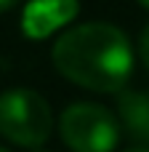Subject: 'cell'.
<instances>
[{
    "label": "cell",
    "mask_w": 149,
    "mask_h": 152,
    "mask_svg": "<svg viewBox=\"0 0 149 152\" xmlns=\"http://www.w3.org/2000/svg\"><path fill=\"white\" fill-rule=\"evenodd\" d=\"M21 0H0V13H5V11H11V8H16Z\"/></svg>",
    "instance_id": "7"
},
{
    "label": "cell",
    "mask_w": 149,
    "mask_h": 152,
    "mask_svg": "<svg viewBox=\"0 0 149 152\" xmlns=\"http://www.w3.org/2000/svg\"><path fill=\"white\" fill-rule=\"evenodd\" d=\"M0 152H11V150H5V147H0Z\"/></svg>",
    "instance_id": "10"
},
{
    "label": "cell",
    "mask_w": 149,
    "mask_h": 152,
    "mask_svg": "<svg viewBox=\"0 0 149 152\" xmlns=\"http://www.w3.org/2000/svg\"><path fill=\"white\" fill-rule=\"evenodd\" d=\"M35 152H51V150H35Z\"/></svg>",
    "instance_id": "11"
},
{
    "label": "cell",
    "mask_w": 149,
    "mask_h": 152,
    "mask_svg": "<svg viewBox=\"0 0 149 152\" xmlns=\"http://www.w3.org/2000/svg\"><path fill=\"white\" fill-rule=\"evenodd\" d=\"M53 134L51 104L29 88H11L0 94V136L16 147L37 150Z\"/></svg>",
    "instance_id": "2"
},
{
    "label": "cell",
    "mask_w": 149,
    "mask_h": 152,
    "mask_svg": "<svg viewBox=\"0 0 149 152\" xmlns=\"http://www.w3.org/2000/svg\"><path fill=\"white\" fill-rule=\"evenodd\" d=\"M139 5H141L144 11H149V0H139Z\"/></svg>",
    "instance_id": "9"
},
{
    "label": "cell",
    "mask_w": 149,
    "mask_h": 152,
    "mask_svg": "<svg viewBox=\"0 0 149 152\" xmlns=\"http://www.w3.org/2000/svg\"><path fill=\"white\" fill-rule=\"evenodd\" d=\"M117 120L136 139L149 142V94L144 91H120L117 94Z\"/></svg>",
    "instance_id": "5"
},
{
    "label": "cell",
    "mask_w": 149,
    "mask_h": 152,
    "mask_svg": "<svg viewBox=\"0 0 149 152\" xmlns=\"http://www.w3.org/2000/svg\"><path fill=\"white\" fill-rule=\"evenodd\" d=\"M51 61L61 77L93 94H120L133 75L131 40L109 21H85L61 32Z\"/></svg>",
    "instance_id": "1"
},
{
    "label": "cell",
    "mask_w": 149,
    "mask_h": 152,
    "mask_svg": "<svg viewBox=\"0 0 149 152\" xmlns=\"http://www.w3.org/2000/svg\"><path fill=\"white\" fill-rule=\"evenodd\" d=\"M139 59L144 61V67L149 69V24L141 29V37H139Z\"/></svg>",
    "instance_id": "6"
},
{
    "label": "cell",
    "mask_w": 149,
    "mask_h": 152,
    "mask_svg": "<svg viewBox=\"0 0 149 152\" xmlns=\"http://www.w3.org/2000/svg\"><path fill=\"white\" fill-rule=\"evenodd\" d=\"M80 13V0H29L21 13V32L29 40H45L72 24Z\"/></svg>",
    "instance_id": "4"
},
{
    "label": "cell",
    "mask_w": 149,
    "mask_h": 152,
    "mask_svg": "<svg viewBox=\"0 0 149 152\" xmlns=\"http://www.w3.org/2000/svg\"><path fill=\"white\" fill-rule=\"evenodd\" d=\"M123 152H149V147L139 144V147H128V150H123Z\"/></svg>",
    "instance_id": "8"
},
{
    "label": "cell",
    "mask_w": 149,
    "mask_h": 152,
    "mask_svg": "<svg viewBox=\"0 0 149 152\" xmlns=\"http://www.w3.org/2000/svg\"><path fill=\"white\" fill-rule=\"evenodd\" d=\"M59 136L72 152H115L120 120L96 102H75L59 115Z\"/></svg>",
    "instance_id": "3"
}]
</instances>
